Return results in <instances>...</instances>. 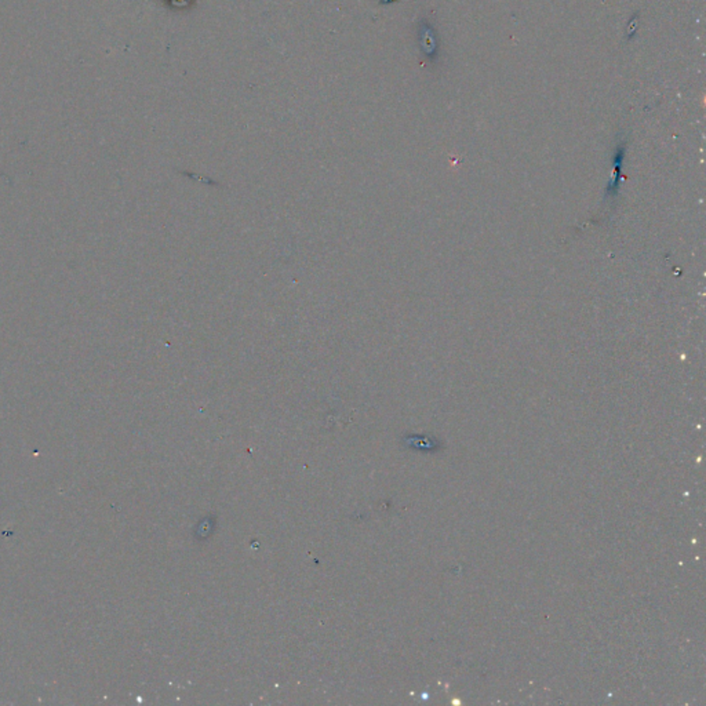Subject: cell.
Listing matches in <instances>:
<instances>
[{"instance_id":"1","label":"cell","mask_w":706,"mask_h":706,"mask_svg":"<svg viewBox=\"0 0 706 706\" xmlns=\"http://www.w3.org/2000/svg\"><path fill=\"white\" fill-rule=\"evenodd\" d=\"M624 156H625V146L618 145L614 155V171H613V180L606 188V199H614L618 195L619 185H621V173H622V164H624Z\"/></svg>"}]
</instances>
